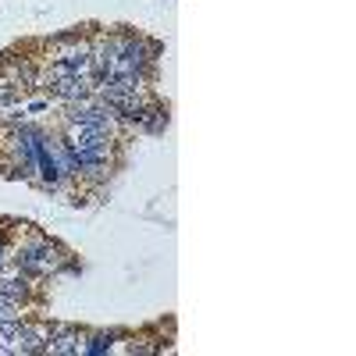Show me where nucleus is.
<instances>
[{
    "label": "nucleus",
    "instance_id": "20e7f679",
    "mask_svg": "<svg viewBox=\"0 0 356 356\" xmlns=\"http://www.w3.org/2000/svg\"><path fill=\"white\" fill-rule=\"evenodd\" d=\"M82 342H86V332H82V328H72V324L50 321L47 353H54V356H75V353H82Z\"/></svg>",
    "mask_w": 356,
    "mask_h": 356
},
{
    "label": "nucleus",
    "instance_id": "f03ea898",
    "mask_svg": "<svg viewBox=\"0 0 356 356\" xmlns=\"http://www.w3.org/2000/svg\"><path fill=\"white\" fill-rule=\"evenodd\" d=\"M50 342V321L43 317H22L18 321V335H15V349L29 353V356H43Z\"/></svg>",
    "mask_w": 356,
    "mask_h": 356
},
{
    "label": "nucleus",
    "instance_id": "39448f33",
    "mask_svg": "<svg viewBox=\"0 0 356 356\" xmlns=\"http://www.w3.org/2000/svg\"><path fill=\"white\" fill-rule=\"evenodd\" d=\"M125 332H86V342H82V353L86 356H104L114 349V339H122Z\"/></svg>",
    "mask_w": 356,
    "mask_h": 356
},
{
    "label": "nucleus",
    "instance_id": "1a4fd4ad",
    "mask_svg": "<svg viewBox=\"0 0 356 356\" xmlns=\"http://www.w3.org/2000/svg\"><path fill=\"white\" fill-rule=\"evenodd\" d=\"M22 321V317H18ZM18 321H0V335H4L8 342H15V335H18Z\"/></svg>",
    "mask_w": 356,
    "mask_h": 356
},
{
    "label": "nucleus",
    "instance_id": "6e6552de",
    "mask_svg": "<svg viewBox=\"0 0 356 356\" xmlns=\"http://www.w3.org/2000/svg\"><path fill=\"white\" fill-rule=\"evenodd\" d=\"M22 317V303L8 300V296H0V321H18Z\"/></svg>",
    "mask_w": 356,
    "mask_h": 356
},
{
    "label": "nucleus",
    "instance_id": "9d476101",
    "mask_svg": "<svg viewBox=\"0 0 356 356\" xmlns=\"http://www.w3.org/2000/svg\"><path fill=\"white\" fill-rule=\"evenodd\" d=\"M4 264H8V243H4V235H0V271H4Z\"/></svg>",
    "mask_w": 356,
    "mask_h": 356
},
{
    "label": "nucleus",
    "instance_id": "0eeeda50",
    "mask_svg": "<svg viewBox=\"0 0 356 356\" xmlns=\"http://www.w3.org/2000/svg\"><path fill=\"white\" fill-rule=\"evenodd\" d=\"M22 97H25V89H18L11 79H0V111L11 107V104H18Z\"/></svg>",
    "mask_w": 356,
    "mask_h": 356
},
{
    "label": "nucleus",
    "instance_id": "7ed1b4c3",
    "mask_svg": "<svg viewBox=\"0 0 356 356\" xmlns=\"http://www.w3.org/2000/svg\"><path fill=\"white\" fill-rule=\"evenodd\" d=\"M47 89H50V97H54L57 104H65V107L93 100V82H89L86 75H75V79H57V82H47Z\"/></svg>",
    "mask_w": 356,
    "mask_h": 356
},
{
    "label": "nucleus",
    "instance_id": "423d86ee",
    "mask_svg": "<svg viewBox=\"0 0 356 356\" xmlns=\"http://www.w3.org/2000/svg\"><path fill=\"white\" fill-rule=\"evenodd\" d=\"M0 296H8V300H15V303H25L29 296H33V289H29L25 275H18V278H0Z\"/></svg>",
    "mask_w": 356,
    "mask_h": 356
},
{
    "label": "nucleus",
    "instance_id": "f257e3e1",
    "mask_svg": "<svg viewBox=\"0 0 356 356\" xmlns=\"http://www.w3.org/2000/svg\"><path fill=\"white\" fill-rule=\"evenodd\" d=\"M11 260L18 267V275H25V278H50V275H72V271H79V264L72 260V253L57 239L43 235V232H29L25 239L15 246Z\"/></svg>",
    "mask_w": 356,
    "mask_h": 356
}]
</instances>
